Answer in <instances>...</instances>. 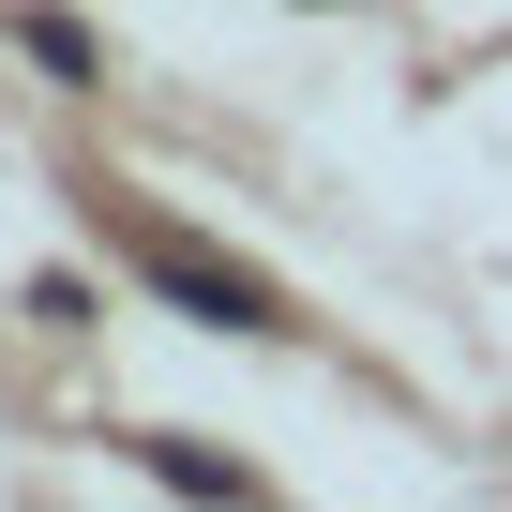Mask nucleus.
Here are the masks:
<instances>
[{"instance_id": "obj_1", "label": "nucleus", "mask_w": 512, "mask_h": 512, "mask_svg": "<svg viewBox=\"0 0 512 512\" xmlns=\"http://www.w3.org/2000/svg\"><path fill=\"white\" fill-rule=\"evenodd\" d=\"M121 256H136V272L196 317V332H287V302H272V272H241V256H211V241H181V226H121Z\"/></svg>"}, {"instance_id": "obj_2", "label": "nucleus", "mask_w": 512, "mask_h": 512, "mask_svg": "<svg viewBox=\"0 0 512 512\" xmlns=\"http://www.w3.org/2000/svg\"><path fill=\"white\" fill-rule=\"evenodd\" d=\"M16 46H31V61H46L61 91H91V76H106V46H91V16H61V0H31V16H16Z\"/></svg>"}, {"instance_id": "obj_3", "label": "nucleus", "mask_w": 512, "mask_h": 512, "mask_svg": "<svg viewBox=\"0 0 512 512\" xmlns=\"http://www.w3.org/2000/svg\"><path fill=\"white\" fill-rule=\"evenodd\" d=\"M136 467L181 482V497H256V467H241V452H196V437H136Z\"/></svg>"}]
</instances>
